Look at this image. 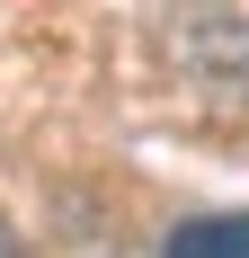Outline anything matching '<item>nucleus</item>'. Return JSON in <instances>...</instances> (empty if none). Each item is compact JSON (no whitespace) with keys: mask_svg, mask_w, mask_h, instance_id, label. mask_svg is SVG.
I'll return each instance as SVG.
<instances>
[{"mask_svg":"<svg viewBox=\"0 0 249 258\" xmlns=\"http://www.w3.org/2000/svg\"><path fill=\"white\" fill-rule=\"evenodd\" d=\"M169 258H249V214H205V223H178Z\"/></svg>","mask_w":249,"mask_h":258,"instance_id":"obj_1","label":"nucleus"},{"mask_svg":"<svg viewBox=\"0 0 249 258\" xmlns=\"http://www.w3.org/2000/svg\"><path fill=\"white\" fill-rule=\"evenodd\" d=\"M0 258H18V240H9V232H0Z\"/></svg>","mask_w":249,"mask_h":258,"instance_id":"obj_2","label":"nucleus"}]
</instances>
